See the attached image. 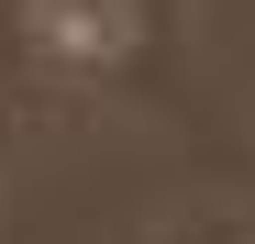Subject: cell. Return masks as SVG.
I'll list each match as a JSON object with an SVG mask.
<instances>
[{"label": "cell", "instance_id": "cell-1", "mask_svg": "<svg viewBox=\"0 0 255 244\" xmlns=\"http://www.w3.org/2000/svg\"><path fill=\"white\" fill-rule=\"evenodd\" d=\"M133 45H144V0H22V56L67 89H100Z\"/></svg>", "mask_w": 255, "mask_h": 244}]
</instances>
